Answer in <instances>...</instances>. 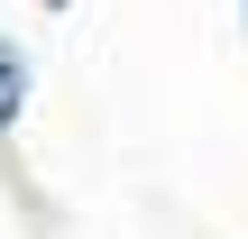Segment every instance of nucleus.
I'll use <instances>...</instances> for the list:
<instances>
[{"label":"nucleus","instance_id":"nucleus-1","mask_svg":"<svg viewBox=\"0 0 248 239\" xmlns=\"http://www.w3.org/2000/svg\"><path fill=\"white\" fill-rule=\"evenodd\" d=\"M18 101H28V64H18V46L0 37V129L18 120Z\"/></svg>","mask_w":248,"mask_h":239}]
</instances>
